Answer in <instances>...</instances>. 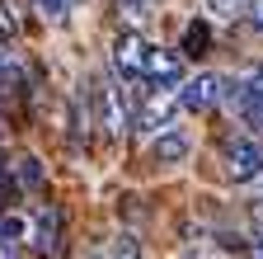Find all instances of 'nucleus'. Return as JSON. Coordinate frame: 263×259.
<instances>
[{"mask_svg": "<svg viewBox=\"0 0 263 259\" xmlns=\"http://www.w3.org/2000/svg\"><path fill=\"white\" fill-rule=\"evenodd\" d=\"M141 85H155V90H179V85H183V57H179V52H170V47H151V52H146Z\"/></svg>", "mask_w": 263, "mask_h": 259, "instance_id": "nucleus-7", "label": "nucleus"}, {"mask_svg": "<svg viewBox=\"0 0 263 259\" xmlns=\"http://www.w3.org/2000/svg\"><path fill=\"white\" fill-rule=\"evenodd\" d=\"M118 24H127V28H141L155 10H160V0H118Z\"/></svg>", "mask_w": 263, "mask_h": 259, "instance_id": "nucleus-11", "label": "nucleus"}, {"mask_svg": "<svg viewBox=\"0 0 263 259\" xmlns=\"http://www.w3.org/2000/svg\"><path fill=\"white\" fill-rule=\"evenodd\" d=\"M14 33H19V19H10V14H5V5H0V38L10 43Z\"/></svg>", "mask_w": 263, "mask_h": 259, "instance_id": "nucleus-17", "label": "nucleus"}, {"mask_svg": "<svg viewBox=\"0 0 263 259\" xmlns=\"http://www.w3.org/2000/svg\"><path fill=\"white\" fill-rule=\"evenodd\" d=\"M240 14H245V24L254 28V33L263 38V0H245V10H240Z\"/></svg>", "mask_w": 263, "mask_h": 259, "instance_id": "nucleus-15", "label": "nucleus"}, {"mask_svg": "<svg viewBox=\"0 0 263 259\" xmlns=\"http://www.w3.org/2000/svg\"><path fill=\"white\" fill-rule=\"evenodd\" d=\"M43 188V165L33 156H14L5 165V193H14V198H28V193Z\"/></svg>", "mask_w": 263, "mask_h": 259, "instance_id": "nucleus-9", "label": "nucleus"}, {"mask_svg": "<svg viewBox=\"0 0 263 259\" xmlns=\"http://www.w3.org/2000/svg\"><path fill=\"white\" fill-rule=\"evenodd\" d=\"M28 85V61L0 38V90H24Z\"/></svg>", "mask_w": 263, "mask_h": 259, "instance_id": "nucleus-10", "label": "nucleus"}, {"mask_svg": "<svg viewBox=\"0 0 263 259\" xmlns=\"http://www.w3.org/2000/svg\"><path fill=\"white\" fill-rule=\"evenodd\" d=\"M28 245H33L38 259H57L61 254V208L57 203H43L28 217Z\"/></svg>", "mask_w": 263, "mask_h": 259, "instance_id": "nucleus-5", "label": "nucleus"}, {"mask_svg": "<svg viewBox=\"0 0 263 259\" xmlns=\"http://www.w3.org/2000/svg\"><path fill=\"white\" fill-rule=\"evenodd\" d=\"M137 94L141 90H127V80H104L94 90V104H99V127L104 137H122L132 127V109H137Z\"/></svg>", "mask_w": 263, "mask_h": 259, "instance_id": "nucleus-2", "label": "nucleus"}, {"mask_svg": "<svg viewBox=\"0 0 263 259\" xmlns=\"http://www.w3.org/2000/svg\"><path fill=\"white\" fill-rule=\"evenodd\" d=\"M221 170L230 184H258L263 179V142L240 132V137H226L221 146Z\"/></svg>", "mask_w": 263, "mask_h": 259, "instance_id": "nucleus-3", "label": "nucleus"}, {"mask_svg": "<svg viewBox=\"0 0 263 259\" xmlns=\"http://www.w3.org/2000/svg\"><path fill=\"white\" fill-rule=\"evenodd\" d=\"M146 52H151V43L137 33V28H127V33L113 43V71H118V80H127V85H141Z\"/></svg>", "mask_w": 263, "mask_h": 259, "instance_id": "nucleus-6", "label": "nucleus"}, {"mask_svg": "<svg viewBox=\"0 0 263 259\" xmlns=\"http://www.w3.org/2000/svg\"><path fill=\"white\" fill-rule=\"evenodd\" d=\"M212 47V24L207 19H193L188 28H183V47H179V57H202Z\"/></svg>", "mask_w": 263, "mask_h": 259, "instance_id": "nucleus-12", "label": "nucleus"}, {"mask_svg": "<svg viewBox=\"0 0 263 259\" xmlns=\"http://www.w3.org/2000/svg\"><path fill=\"white\" fill-rule=\"evenodd\" d=\"M216 104H226V76H216V71L183 76V85H179V109L183 113H212Z\"/></svg>", "mask_w": 263, "mask_h": 259, "instance_id": "nucleus-4", "label": "nucleus"}, {"mask_svg": "<svg viewBox=\"0 0 263 259\" xmlns=\"http://www.w3.org/2000/svg\"><path fill=\"white\" fill-rule=\"evenodd\" d=\"M179 123V90H155L146 85L137 94V109H132V127H137V137H155L164 127Z\"/></svg>", "mask_w": 263, "mask_h": 259, "instance_id": "nucleus-1", "label": "nucleus"}, {"mask_svg": "<svg viewBox=\"0 0 263 259\" xmlns=\"http://www.w3.org/2000/svg\"><path fill=\"white\" fill-rule=\"evenodd\" d=\"M24 5L38 19H47V24H61V19H71V10H80L85 0H24Z\"/></svg>", "mask_w": 263, "mask_h": 259, "instance_id": "nucleus-13", "label": "nucleus"}, {"mask_svg": "<svg viewBox=\"0 0 263 259\" xmlns=\"http://www.w3.org/2000/svg\"><path fill=\"white\" fill-rule=\"evenodd\" d=\"M207 10H212L216 19H235V14L245 10V0H207Z\"/></svg>", "mask_w": 263, "mask_h": 259, "instance_id": "nucleus-16", "label": "nucleus"}, {"mask_svg": "<svg viewBox=\"0 0 263 259\" xmlns=\"http://www.w3.org/2000/svg\"><path fill=\"white\" fill-rule=\"evenodd\" d=\"M108 259H141V245L132 240V236H118V240L108 245Z\"/></svg>", "mask_w": 263, "mask_h": 259, "instance_id": "nucleus-14", "label": "nucleus"}, {"mask_svg": "<svg viewBox=\"0 0 263 259\" xmlns=\"http://www.w3.org/2000/svg\"><path fill=\"white\" fill-rule=\"evenodd\" d=\"M188 156H193V137H188V127H179V123L151 137V165H160V170L183 165Z\"/></svg>", "mask_w": 263, "mask_h": 259, "instance_id": "nucleus-8", "label": "nucleus"}]
</instances>
